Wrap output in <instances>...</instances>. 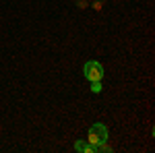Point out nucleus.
Returning <instances> with one entry per match:
<instances>
[{"label": "nucleus", "instance_id": "obj_1", "mask_svg": "<svg viewBox=\"0 0 155 153\" xmlns=\"http://www.w3.org/2000/svg\"><path fill=\"white\" fill-rule=\"evenodd\" d=\"M106 141H107V126H106V124H101V122L93 124V126L89 128V143L95 147V145L106 143Z\"/></svg>", "mask_w": 155, "mask_h": 153}, {"label": "nucleus", "instance_id": "obj_2", "mask_svg": "<svg viewBox=\"0 0 155 153\" xmlns=\"http://www.w3.org/2000/svg\"><path fill=\"white\" fill-rule=\"evenodd\" d=\"M85 77L89 79V81H101L104 79V66L99 64V62H95V60H89L87 64H85Z\"/></svg>", "mask_w": 155, "mask_h": 153}, {"label": "nucleus", "instance_id": "obj_4", "mask_svg": "<svg viewBox=\"0 0 155 153\" xmlns=\"http://www.w3.org/2000/svg\"><path fill=\"white\" fill-rule=\"evenodd\" d=\"M91 91L93 93H101V81H91Z\"/></svg>", "mask_w": 155, "mask_h": 153}, {"label": "nucleus", "instance_id": "obj_3", "mask_svg": "<svg viewBox=\"0 0 155 153\" xmlns=\"http://www.w3.org/2000/svg\"><path fill=\"white\" fill-rule=\"evenodd\" d=\"M74 149L81 153H93V145L91 143H85V141H77L74 143Z\"/></svg>", "mask_w": 155, "mask_h": 153}]
</instances>
